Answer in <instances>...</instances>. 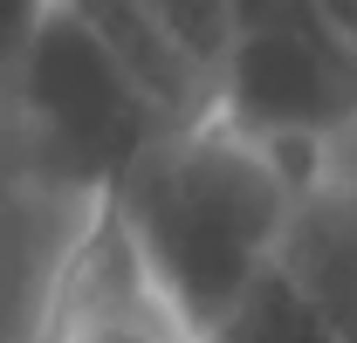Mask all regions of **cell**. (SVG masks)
<instances>
[{"mask_svg":"<svg viewBox=\"0 0 357 343\" xmlns=\"http://www.w3.org/2000/svg\"><path fill=\"white\" fill-rule=\"evenodd\" d=\"M62 7L96 35V48H103L172 124H192V117L213 110V76L165 35V21H158L144 0H62Z\"/></svg>","mask_w":357,"mask_h":343,"instance_id":"8992f818","label":"cell"},{"mask_svg":"<svg viewBox=\"0 0 357 343\" xmlns=\"http://www.w3.org/2000/svg\"><path fill=\"white\" fill-rule=\"evenodd\" d=\"M42 343H199V330L151 289V275L137 268L124 234L96 213L83 247L62 268Z\"/></svg>","mask_w":357,"mask_h":343,"instance_id":"277c9868","label":"cell"},{"mask_svg":"<svg viewBox=\"0 0 357 343\" xmlns=\"http://www.w3.org/2000/svg\"><path fill=\"white\" fill-rule=\"evenodd\" d=\"M199 343H357V330L330 323L282 268H261V275L241 282L234 302L199 330Z\"/></svg>","mask_w":357,"mask_h":343,"instance_id":"52a82bcc","label":"cell"},{"mask_svg":"<svg viewBox=\"0 0 357 343\" xmlns=\"http://www.w3.org/2000/svg\"><path fill=\"white\" fill-rule=\"evenodd\" d=\"M0 83L14 110L21 172H35L62 192H83L96 206L158 144V130H172V117L96 48V35L62 0L42 7V21L28 28V42Z\"/></svg>","mask_w":357,"mask_h":343,"instance_id":"7a4b0ae2","label":"cell"},{"mask_svg":"<svg viewBox=\"0 0 357 343\" xmlns=\"http://www.w3.org/2000/svg\"><path fill=\"white\" fill-rule=\"evenodd\" d=\"M103 213L83 192H62L21 165H0V343H42L62 268Z\"/></svg>","mask_w":357,"mask_h":343,"instance_id":"3957f363","label":"cell"},{"mask_svg":"<svg viewBox=\"0 0 357 343\" xmlns=\"http://www.w3.org/2000/svg\"><path fill=\"white\" fill-rule=\"evenodd\" d=\"M268 268H282L330 323L357 330V213H351V178L344 172L316 178L289 199Z\"/></svg>","mask_w":357,"mask_h":343,"instance_id":"5b68a950","label":"cell"},{"mask_svg":"<svg viewBox=\"0 0 357 343\" xmlns=\"http://www.w3.org/2000/svg\"><path fill=\"white\" fill-rule=\"evenodd\" d=\"M289 199L296 185L275 172V158L206 110L158 130V144L103 192V220L124 234L151 289L192 330H206L234 289L268 268Z\"/></svg>","mask_w":357,"mask_h":343,"instance_id":"6da1fadb","label":"cell"},{"mask_svg":"<svg viewBox=\"0 0 357 343\" xmlns=\"http://www.w3.org/2000/svg\"><path fill=\"white\" fill-rule=\"evenodd\" d=\"M48 0H0V76H7V62L21 55V42H28V28L42 21Z\"/></svg>","mask_w":357,"mask_h":343,"instance_id":"9c48e42d","label":"cell"},{"mask_svg":"<svg viewBox=\"0 0 357 343\" xmlns=\"http://www.w3.org/2000/svg\"><path fill=\"white\" fill-rule=\"evenodd\" d=\"M0 165H21V144H14V110H7V83H0Z\"/></svg>","mask_w":357,"mask_h":343,"instance_id":"30bf717a","label":"cell"},{"mask_svg":"<svg viewBox=\"0 0 357 343\" xmlns=\"http://www.w3.org/2000/svg\"><path fill=\"white\" fill-rule=\"evenodd\" d=\"M316 14H323V21H337V28H351L357 35V0H310Z\"/></svg>","mask_w":357,"mask_h":343,"instance_id":"8fae6325","label":"cell"},{"mask_svg":"<svg viewBox=\"0 0 357 343\" xmlns=\"http://www.w3.org/2000/svg\"><path fill=\"white\" fill-rule=\"evenodd\" d=\"M158 21H165V35H172L206 76L220 69V55H227V0H144Z\"/></svg>","mask_w":357,"mask_h":343,"instance_id":"ba28073f","label":"cell"}]
</instances>
